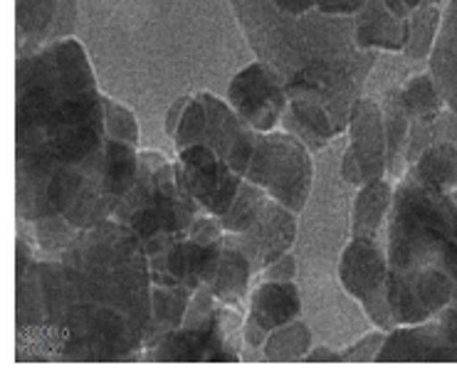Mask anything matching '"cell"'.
I'll return each mask as SVG.
<instances>
[{
    "label": "cell",
    "mask_w": 457,
    "mask_h": 385,
    "mask_svg": "<svg viewBox=\"0 0 457 385\" xmlns=\"http://www.w3.org/2000/svg\"><path fill=\"white\" fill-rule=\"evenodd\" d=\"M149 314L146 247L112 217L79 230L54 259H35L15 277V358H141Z\"/></svg>",
    "instance_id": "1"
},
{
    "label": "cell",
    "mask_w": 457,
    "mask_h": 385,
    "mask_svg": "<svg viewBox=\"0 0 457 385\" xmlns=\"http://www.w3.org/2000/svg\"><path fill=\"white\" fill-rule=\"evenodd\" d=\"M104 94L85 47L62 37L18 57L15 203L21 223L64 215L102 171Z\"/></svg>",
    "instance_id": "2"
},
{
    "label": "cell",
    "mask_w": 457,
    "mask_h": 385,
    "mask_svg": "<svg viewBox=\"0 0 457 385\" xmlns=\"http://www.w3.org/2000/svg\"><path fill=\"white\" fill-rule=\"evenodd\" d=\"M279 127L285 128V131H289L292 136H297V139L302 141V143H304V146H307L312 153H317V151H321L324 146H327V143H329V141H324L321 136H317V134H314V131H312L307 124H302V121H299V119L295 117L289 109L285 111V117H282V124H279Z\"/></svg>",
    "instance_id": "36"
},
{
    "label": "cell",
    "mask_w": 457,
    "mask_h": 385,
    "mask_svg": "<svg viewBox=\"0 0 457 385\" xmlns=\"http://www.w3.org/2000/svg\"><path fill=\"white\" fill-rule=\"evenodd\" d=\"M176 151L203 143L213 149L220 159L245 178L253 151L257 143V131L245 121L228 99L201 92L188 99L179 128L173 134Z\"/></svg>",
    "instance_id": "6"
},
{
    "label": "cell",
    "mask_w": 457,
    "mask_h": 385,
    "mask_svg": "<svg viewBox=\"0 0 457 385\" xmlns=\"http://www.w3.org/2000/svg\"><path fill=\"white\" fill-rule=\"evenodd\" d=\"M386 255L391 272H440L457 284V191H436L405 168L388 213Z\"/></svg>",
    "instance_id": "4"
},
{
    "label": "cell",
    "mask_w": 457,
    "mask_h": 385,
    "mask_svg": "<svg viewBox=\"0 0 457 385\" xmlns=\"http://www.w3.org/2000/svg\"><path fill=\"white\" fill-rule=\"evenodd\" d=\"M430 75L436 79L447 109L457 114V0L443 12L436 47L430 53Z\"/></svg>",
    "instance_id": "19"
},
{
    "label": "cell",
    "mask_w": 457,
    "mask_h": 385,
    "mask_svg": "<svg viewBox=\"0 0 457 385\" xmlns=\"http://www.w3.org/2000/svg\"><path fill=\"white\" fill-rule=\"evenodd\" d=\"M228 102L257 134L275 131L289 109V94L262 62L247 64L230 79Z\"/></svg>",
    "instance_id": "10"
},
{
    "label": "cell",
    "mask_w": 457,
    "mask_h": 385,
    "mask_svg": "<svg viewBox=\"0 0 457 385\" xmlns=\"http://www.w3.org/2000/svg\"><path fill=\"white\" fill-rule=\"evenodd\" d=\"M267 336L270 332L262 329L257 321H253L250 316H245L243 321V343L250 348V351H262V346H265Z\"/></svg>",
    "instance_id": "39"
},
{
    "label": "cell",
    "mask_w": 457,
    "mask_h": 385,
    "mask_svg": "<svg viewBox=\"0 0 457 385\" xmlns=\"http://www.w3.org/2000/svg\"><path fill=\"white\" fill-rule=\"evenodd\" d=\"M408 168L436 191H457V143L437 141Z\"/></svg>",
    "instance_id": "25"
},
{
    "label": "cell",
    "mask_w": 457,
    "mask_h": 385,
    "mask_svg": "<svg viewBox=\"0 0 457 385\" xmlns=\"http://www.w3.org/2000/svg\"><path fill=\"white\" fill-rule=\"evenodd\" d=\"M386 333L381 329H376V332L366 333L361 336L359 341L349 346V348H344L341 356H344V361H353V364H366V361H376L378 358V351H381L383 341H386Z\"/></svg>",
    "instance_id": "35"
},
{
    "label": "cell",
    "mask_w": 457,
    "mask_h": 385,
    "mask_svg": "<svg viewBox=\"0 0 457 385\" xmlns=\"http://www.w3.org/2000/svg\"><path fill=\"white\" fill-rule=\"evenodd\" d=\"M383 128H386V146H388V178L395 181L405 173V146H408V134L413 119L405 111L401 102V92L394 89L383 96Z\"/></svg>",
    "instance_id": "24"
},
{
    "label": "cell",
    "mask_w": 457,
    "mask_h": 385,
    "mask_svg": "<svg viewBox=\"0 0 457 385\" xmlns=\"http://www.w3.org/2000/svg\"><path fill=\"white\" fill-rule=\"evenodd\" d=\"M75 0H18V57L37 47L70 37L75 30Z\"/></svg>",
    "instance_id": "14"
},
{
    "label": "cell",
    "mask_w": 457,
    "mask_h": 385,
    "mask_svg": "<svg viewBox=\"0 0 457 385\" xmlns=\"http://www.w3.org/2000/svg\"><path fill=\"white\" fill-rule=\"evenodd\" d=\"M366 5V0H317V8L329 15H356Z\"/></svg>",
    "instance_id": "40"
},
{
    "label": "cell",
    "mask_w": 457,
    "mask_h": 385,
    "mask_svg": "<svg viewBox=\"0 0 457 385\" xmlns=\"http://www.w3.org/2000/svg\"><path fill=\"white\" fill-rule=\"evenodd\" d=\"M405 5H408V11H415V8H420L423 5V0H403Z\"/></svg>",
    "instance_id": "46"
},
{
    "label": "cell",
    "mask_w": 457,
    "mask_h": 385,
    "mask_svg": "<svg viewBox=\"0 0 457 385\" xmlns=\"http://www.w3.org/2000/svg\"><path fill=\"white\" fill-rule=\"evenodd\" d=\"M289 111L295 114V117L302 121V124H307L317 136H321L324 141L337 139L344 134V128L334 121L327 109L317 104V102H309V99H289Z\"/></svg>",
    "instance_id": "33"
},
{
    "label": "cell",
    "mask_w": 457,
    "mask_h": 385,
    "mask_svg": "<svg viewBox=\"0 0 457 385\" xmlns=\"http://www.w3.org/2000/svg\"><path fill=\"white\" fill-rule=\"evenodd\" d=\"M138 178L114 213V220L131 227L146 247V255L159 252L173 240L188 235L203 208L179 181L176 163L161 151L138 153Z\"/></svg>",
    "instance_id": "5"
},
{
    "label": "cell",
    "mask_w": 457,
    "mask_h": 385,
    "mask_svg": "<svg viewBox=\"0 0 457 385\" xmlns=\"http://www.w3.org/2000/svg\"><path fill=\"white\" fill-rule=\"evenodd\" d=\"M408 40V18H398L386 0H366L356 12V43L363 50L403 53Z\"/></svg>",
    "instance_id": "18"
},
{
    "label": "cell",
    "mask_w": 457,
    "mask_h": 385,
    "mask_svg": "<svg viewBox=\"0 0 457 385\" xmlns=\"http://www.w3.org/2000/svg\"><path fill=\"white\" fill-rule=\"evenodd\" d=\"M423 5H440V0H423Z\"/></svg>",
    "instance_id": "47"
},
{
    "label": "cell",
    "mask_w": 457,
    "mask_h": 385,
    "mask_svg": "<svg viewBox=\"0 0 457 385\" xmlns=\"http://www.w3.org/2000/svg\"><path fill=\"white\" fill-rule=\"evenodd\" d=\"M312 351V332L302 319H295L270 332L265 346H262V358L272 364H287V361H304Z\"/></svg>",
    "instance_id": "26"
},
{
    "label": "cell",
    "mask_w": 457,
    "mask_h": 385,
    "mask_svg": "<svg viewBox=\"0 0 457 385\" xmlns=\"http://www.w3.org/2000/svg\"><path fill=\"white\" fill-rule=\"evenodd\" d=\"M398 92H401V102H403L405 111L411 114L413 121L437 117L447 107L430 72L413 75Z\"/></svg>",
    "instance_id": "30"
},
{
    "label": "cell",
    "mask_w": 457,
    "mask_h": 385,
    "mask_svg": "<svg viewBox=\"0 0 457 385\" xmlns=\"http://www.w3.org/2000/svg\"><path fill=\"white\" fill-rule=\"evenodd\" d=\"M295 240H297V213L289 210L287 205L277 203L275 198H270L262 217L247 233L225 235L228 245L237 247L253 262L255 274H260L267 265H272L277 257L292 252Z\"/></svg>",
    "instance_id": "13"
},
{
    "label": "cell",
    "mask_w": 457,
    "mask_h": 385,
    "mask_svg": "<svg viewBox=\"0 0 457 385\" xmlns=\"http://www.w3.org/2000/svg\"><path fill=\"white\" fill-rule=\"evenodd\" d=\"M225 240L220 242H201L186 235L173 240L159 252L149 255L151 282L156 284H179V287L201 289L213 284L220 257H223Z\"/></svg>",
    "instance_id": "11"
},
{
    "label": "cell",
    "mask_w": 457,
    "mask_h": 385,
    "mask_svg": "<svg viewBox=\"0 0 457 385\" xmlns=\"http://www.w3.org/2000/svg\"><path fill=\"white\" fill-rule=\"evenodd\" d=\"M457 284L440 272H391L388 269V304L395 326H413L436 319L453 301Z\"/></svg>",
    "instance_id": "12"
},
{
    "label": "cell",
    "mask_w": 457,
    "mask_h": 385,
    "mask_svg": "<svg viewBox=\"0 0 457 385\" xmlns=\"http://www.w3.org/2000/svg\"><path fill=\"white\" fill-rule=\"evenodd\" d=\"M386 5H388L398 18H408V15H411V11H408V5H405L403 0H386Z\"/></svg>",
    "instance_id": "45"
},
{
    "label": "cell",
    "mask_w": 457,
    "mask_h": 385,
    "mask_svg": "<svg viewBox=\"0 0 457 385\" xmlns=\"http://www.w3.org/2000/svg\"><path fill=\"white\" fill-rule=\"evenodd\" d=\"M32 262H35V257H32V242H28L25 235L21 233L18 235V245H15V277H21Z\"/></svg>",
    "instance_id": "41"
},
{
    "label": "cell",
    "mask_w": 457,
    "mask_h": 385,
    "mask_svg": "<svg viewBox=\"0 0 457 385\" xmlns=\"http://www.w3.org/2000/svg\"><path fill=\"white\" fill-rule=\"evenodd\" d=\"M253 277H255L253 262L237 247L225 242L220 267H218V274H215L213 284H211L218 301L228 304V307H240L250 297V282H253Z\"/></svg>",
    "instance_id": "23"
},
{
    "label": "cell",
    "mask_w": 457,
    "mask_h": 385,
    "mask_svg": "<svg viewBox=\"0 0 457 385\" xmlns=\"http://www.w3.org/2000/svg\"><path fill=\"white\" fill-rule=\"evenodd\" d=\"M302 314V294L295 282H257L247 297V316L275 332Z\"/></svg>",
    "instance_id": "17"
},
{
    "label": "cell",
    "mask_w": 457,
    "mask_h": 385,
    "mask_svg": "<svg viewBox=\"0 0 457 385\" xmlns=\"http://www.w3.org/2000/svg\"><path fill=\"white\" fill-rule=\"evenodd\" d=\"M257 62L285 86L289 99H309L349 127V114L376 64V50L356 43V22L320 8L287 12L275 0H230Z\"/></svg>",
    "instance_id": "3"
},
{
    "label": "cell",
    "mask_w": 457,
    "mask_h": 385,
    "mask_svg": "<svg viewBox=\"0 0 457 385\" xmlns=\"http://www.w3.org/2000/svg\"><path fill=\"white\" fill-rule=\"evenodd\" d=\"M245 181L255 183L270 192L277 203L302 213L307 208L312 183H314V160L312 151L289 131H267L257 134L255 151L245 171Z\"/></svg>",
    "instance_id": "7"
},
{
    "label": "cell",
    "mask_w": 457,
    "mask_h": 385,
    "mask_svg": "<svg viewBox=\"0 0 457 385\" xmlns=\"http://www.w3.org/2000/svg\"><path fill=\"white\" fill-rule=\"evenodd\" d=\"M176 173L193 201L201 205L205 213L218 215V217L233 205L245 181L213 149L203 143L179 151Z\"/></svg>",
    "instance_id": "9"
},
{
    "label": "cell",
    "mask_w": 457,
    "mask_h": 385,
    "mask_svg": "<svg viewBox=\"0 0 457 385\" xmlns=\"http://www.w3.org/2000/svg\"><path fill=\"white\" fill-rule=\"evenodd\" d=\"M275 5L287 12H307L317 8V0H275Z\"/></svg>",
    "instance_id": "44"
},
{
    "label": "cell",
    "mask_w": 457,
    "mask_h": 385,
    "mask_svg": "<svg viewBox=\"0 0 457 385\" xmlns=\"http://www.w3.org/2000/svg\"><path fill=\"white\" fill-rule=\"evenodd\" d=\"M267 203H270V192L265 188H260V185L250 181H243L233 205L220 215V225H223L225 235L247 233L262 217Z\"/></svg>",
    "instance_id": "27"
},
{
    "label": "cell",
    "mask_w": 457,
    "mask_h": 385,
    "mask_svg": "<svg viewBox=\"0 0 457 385\" xmlns=\"http://www.w3.org/2000/svg\"><path fill=\"white\" fill-rule=\"evenodd\" d=\"M304 361H329V364H339V361H344V356H341V351H334V348H327V346H317V348H312L307 353Z\"/></svg>",
    "instance_id": "43"
},
{
    "label": "cell",
    "mask_w": 457,
    "mask_h": 385,
    "mask_svg": "<svg viewBox=\"0 0 457 385\" xmlns=\"http://www.w3.org/2000/svg\"><path fill=\"white\" fill-rule=\"evenodd\" d=\"M138 153L141 151H137V146H131V143L107 139L104 160H102V188H104V195H107L109 203L114 205V208L121 205V201L127 198V192L137 183L138 166H141Z\"/></svg>",
    "instance_id": "22"
},
{
    "label": "cell",
    "mask_w": 457,
    "mask_h": 385,
    "mask_svg": "<svg viewBox=\"0 0 457 385\" xmlns=\"http://www.w3.org/2000/svg\"><path fill=\"white\" fill-rule=\"evenodd\" d=\"M240 307L220 304L201 324L179 326L149 346L141 358L146 361H240L243 341Z\"/></svg>",
    "instance_id": "8"
},
{
    "label": "cell",
    "mask_w": 457,
    "mask_h": 385,
    "mask_svg": "<svg viewBox=\"0 0 457 385\" xmlns=\"http://www.w3.org/2000/svg\"><path fill=\"white\" fill-rule=\"evenodd\" d=\"M341 181L351 185V188H361L363 185V173H361V166H359V160L353 156V151L346 149L344 151V156H341Z\"/></svg>",
    "instance_id": "38"
},
{
    "label": "cell",
    "mask_w": 457,
    "mask_h": 385,
    "mask_svg": "<svg viewBox=\"0 0 457 385\" xmlns=\"http://www.w3.org/2000/svg\"><path fill=\"white\" fill-rule=\"evenodd\" d=\"M339 282L351 299L363 301L386 289L388 255L376 237H353L339 257Z\"/></svg>",
    "instance_id": "16"
},
{
    "label": "cell",
    "mask_w": 457,
    "mask_h": 385,
    "mask_svg": "<svg viewBox=\"0 0 457 385\" xmlns=\"http://www.w3.org/2000/svg\"><path fill=\"white\" fill-rule=\"evenodd\" d=\"M255 277L257 282H295L297 279V259L292 252L277 257L272 265H267Z\"/></svg>",
    "instance_id": "37"
},
{
    "label": "cell",
    "mask_w": 457,
    "mask_h": 385,
    "mask_svg": "<svg viewBox=\"0 0 457 385\" xmlns=\"http://www.w3.org/2000/svg\"><path fill=\"white\" fill-rule=\"evenodd\" d=\"M395 185L391 178H376V181L363 183L353 210H351V235L353 237H378L386 217L394 205Z\"/></svg>",
    "instance_id": "21"
},
{
    "label": "cell",
    "mask_w": 457,
    "mask_h": 385,
    "mask_svg": "<svg viewBox=\"0 0 457 385\" xmlns=\"http://www.w3.org/2000/svg\"><path fill=\"white\" fill-rule=\"evenodd\" d=\"M349 149L359 160L363 183L388 178V146L383 128V109L371 96H359L349 114Z\"/></svg>",
    "instance_id": "15"
},
{
    "label": "cell",
    "mask_w": 457,
    "mask_h": 385,
    "mask_svg": "<svg viewBox=\"0 0 457 385\" xmlns=\"http://www.w3.org/2000/svg\"><path fill=\"white\" fill-rule=\"evenodd\" d=\"M191 299L193 289L151 282V314L149 326H146V339H144V351L159 339H163L166 333L183 326Z\"/></svg>",
    "instance_id": "20"
},
{
    "label": "cell",
    "mask_w": 457,
    "mask_h": 385,
    "mask_svg": "<svg viewBox=\"0 0 457 385\" xmlns=\"http://www.w3.org/2000/svg\"><path fill=\"white\" fill-rule=\"evenodd\" d=\"M361 304L363 314L369 316L376 329H381V332H394L395 329V319L394 314H391V304H388V291L381 289V291H376L371 297H366Z\"/></svg>",
    "instance_id": "34"
},
{
    "label": "cell",
    "mask_w": 457,
    "mask_h": 385,
    "mask_svg": "<svg viewBox=\"0 0 457 385\" xmlns=\"http://www.w3.org/2000/svg\"><path fill=\"white\" fill-rule=\"evenodd\" d=\"M188 99H191V96H181V99H176V102L170 104L169 114H166V124H163V131H166V136H170V141H173V134H176V128H179V121H181L183 111H186V104H188Z\"/></svg>",
    "instance_id": "42"
},
{
    "label": "cell",
    "mask_w": 457,
    "mask_h": 385,
    "mask_svg": "<svg viewBox=\"0 0 457 385\" xmlns=\"http://www.w3.org/2000/svg\"><path fill=\"white\" fill-rule=\"evenodd\" d=\"M437 141H453L457 143V114L453 109H443L437 117L420 119L411 124L408 146H405V166H413L415 159Z\"/></svg>",
    "instance_id": "28"
},
{
    "label": "cell",
    "mask_w": 457,
    "mask_h": 385,
    "mask_svg": "<svg viewBox=\"0 0 457 385\" xmlns=\"http://www.w3.org/2000/svg\"><path fill=\"white\" fill-rule=\"evenodd\" d=\"M75 225H70L64 220L62 215H50V217H43L37 223H32V235H35V242L43 250L45 255L57 257L62 252L64 247L70 245L77 237Z\"/></svg>",
    "instance_id": "31"
},
{
    "label": "cell",
    "mask_w": 457,
    "mask_h": 385,
    "mask_svg": "<svg viewBox=\"0 0 457 385\" xmlns=\"http://www.w3.org/2000/svg\"><path fill=\"white\" fill-rule=\"evenodd\" d=\"M443 22V11L437 5H420L408 15V40L403 53L411 60H426L433 53Z\"/></svg>",
    "instance_id": "29"
},
{
    "label": "cell",
    "mask_w": 457,
    "mask_h": 385,
    "mask_svg": "<svg viewBox=\"0 0 457 385\" xmlns=\"http://www.w3.org/2000/svg\"><path fill=\"white\" fill-rule=\"evenodd\" d=\"M104 128H107V139L138 146L141 128H138L137 114L124 107L121 102L109 99V96H104Z\"/></svg>",
    "instance_id": "32"
}]
</instances>
